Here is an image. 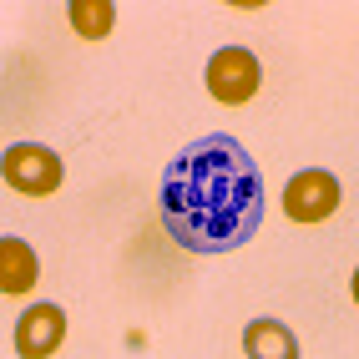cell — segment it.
I'll list each match as a JSON object with an SVG mask.
<instances>
[{"label": "cell", "instance_id": "cell-1", "mask_svg": "<svg viewBox=\"0 0 359 359\" xmlns=\"http://www.w3.org/2000/svg\"><path fill=\"white\" fill-rule=\"evenodd\" d=\"M162 228L187 253H233L263 223L258 162L233 137H198L162 172Z\"/></svg>", "mask_w": 359, "mask_h": 359}, {"label": "cell", "instance_id": "cell-2", "mask_svg": "<svg viewBox=\"0 0 359 359\" xmlns=\"http://www.w3.org/2000/svg\"><path fill=\"white\" fill-rule=\"evenodd\" d=\"M258 81H263V66L253 61V51H243V46H223V51L208 61V91H212V102H223V107L253 102Z\"/></svg>", "mask_w": 359, "mask_h": 359}, {"label": "cell", "instance_id": "cell-3", "mask_svg": "<svg viewBox=\"0 0 359 359\" xmlns=\"http://www.w3.org/2000/svg\"><path fill=\"white\" fill-rule=\"evenodd\" d=\"M66 177V167L51 147H31V142H20V147L6 152V182L15 187V193H26V198H46V193H56Z\"/></svg>", "mask_w": 359, "mask_h": 359}, {"label": "cell", "instance_id": "cell-6", "mask_svg": "<svg viewBox=\"0 0 359 359\" xmlns=\"http://www.w3.org/2000/svg\"><path fill=\"white\" fill-rule=\"evenodd\" d=\"M0 289L11 299L36 289V253H31V243H20V238H6V243H0Z\"/></svg>", "mask_w": 359, "mask_h": 359}, {"label": "cell", "instance_id": "cell-7", "mask_svg": "<svg viewBox=\"0 0 359 359\" xmlns=\"http://www.w3.org/2000/svg\"><path fill=\"white\" fill-rule=\"evenodd\" d=\"M243 354L248 359H299V344H294V334L283 329V324H273V319H253L248 329H243Z\"/></svg>", "mask_w": 359, "mask_h": 359}, {"label": "cell", "instance_id": "cell-8", "mask_svg": "<svg viewBox=\"0 0 359 359\" xmlns=\"http://www.w3.org/2000/svg\"><path fill=\"white\" fill-rule=\"evenodd\" d=\"M66 15H71V26H76V36H86V41H102L116 26V6L111 0H71Z\"/></svg>", "mask_w": 359, "mask_h": 359}, {"label": "cell", "instance_id": "cell-5", "mask_svg": "<svg viewBox=\"0 0 359 359\" xmlns=\"http://www.w3.org/2000/svg\"><path fill=\"white\" fill-rule=\"evenodd\" d=\"M66 344V314L61 304H31L15 324V354L41 359V354H56Z\"/></svg>", "mask_w": 359, "mask_h": 359}, {"label": "cell", "instance_id": "cell-4", "mask_svg": "<svg viewBox=\"0 0 359 359\" xmlns=\"http://www.w3.org/2000/svg\"><path fill=\"white\" fill-rule=\"evenodd\" d=\"M339 208V182L319 167H309L299 172L289 187H283V212H289V223H324L329 212Z\"/></svg>", "mask_w": 359, "mask_h": 359}]
</instances>
